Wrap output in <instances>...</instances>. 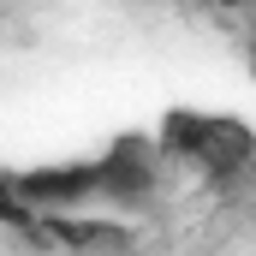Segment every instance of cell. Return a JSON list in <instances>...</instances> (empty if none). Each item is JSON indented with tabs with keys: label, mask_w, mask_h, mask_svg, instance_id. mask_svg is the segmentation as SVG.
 <instances>
[{
	"label": "cell",
	"mask_w": 256,
	"mask_h": 256,
	"mask_svg": "<svg viewBox=\"0 0 256 256\" xmlns=\"http://www.w3.org/2000/svg\"><path fill=\"white\" fill-rule=\"evenodd\" d=\"M155 191V161H149V143L143 137H120L102 161H96V196L114 202V208H137Z\"/></svg>",
	"instance_id": "cell-1"
},
{
	"label": "cell",
	"mask_w": 256,
	"mask_h": 256,
	"mask_svg": "<svg viewBox=\"0 0 256 256\" xmlns=\"http://www.w3.org/2000/svg\"><path fill=\"white\" fill-rule=\"evenodd\" d=\"M18 196L36 208V214H66V208H84L96 196V161H78V167H36V173H18L12 179Z\"/></svg>",
	"instance_id": "cell-2"
},
{
	"label": "cell",
	"mask_w": 256,
	"mask_h": 256,
	"mask_svg": "<svg viewBox=\"0 0 256 256\" xmlns=\"http://www.w3.org/2000/svg\"><path fill=\"white\" fill-rule=\"evenodd\" d=\"M250 161H256V137L238 126V120H220V114H208V137H202V155H196V167H202L214 185H226V179H238Z\"/></svg>",
	"instance_id": "cell-3"
},
{
	"label": "cell",
	"mask_w": 256,
	"mask_h": 256,
	"mask_svg": "<svg viewBox=\"0 0 256 256\" xmlns=\"http://www.w3.org/2000/svg\"><path fill=\"white\" fill-rule=\"evenodd\" d=\"M202 137H208V114H191V108H173L161 120V155H179V161H196L202 155Z\"/></svg>",
	"instance_id": "cell-4"
},
{
	"label": "cell",
	"mask_w": 256,
	"mask_h": 256,
	"mask_svg": "<svg viewBox=\"0 0 256 256\" xmlns=\"http://www.w3.org/2000/svg\"><path fill=\"white\" fill-rule=\"evenodd\" d=\"M214 6H220V12H250L256 0H214Z\"/></svg>",
	"instance_id": "cell-5"
},
{
	"label": "cell",
	"mask_w": 256,
	"mask_h": 256,
	"mask_svg": "<svg viewBox=\"0 0 256 256\" xmlns=\"http://www.w3.org/2000/svg\"><path fill=\"white\" fill-rule=\"evenodd\" d=\"M244 66H250V78H256V42H250V48H244Z\"/></svg>",
	"instance_id": "cell-6"
},
{
	"label": "cell",
	"mask_w": 256,
	"mask_h": 256,
	"mask_svg": "<svg viewBox=\"0 0 256 256\" xmlns=\"http://www.w3.org/2000/svg\"><path fill=\"white\" fill-rule=\"evenodd\" d=\"M244 24H250V42H256V6H250V18H244Z\"/></svg>",
	"instance_id": "cell-7"
},
{
	"label": "cell",
	"mask_w": 256,
	"mask_h": 256,
	"mask_svg": "<svg viewBox=\"0 0 256 256\" xmlns=\"http://www.w3.org/2000/svg\"><path fill=\"white\" fill-rule=\"evenodd\" d=\"M191 6H196V12H208V6H214V0H191Z\"/></svg>",
	"instance_id": "cell-8"
}]
</instances>
